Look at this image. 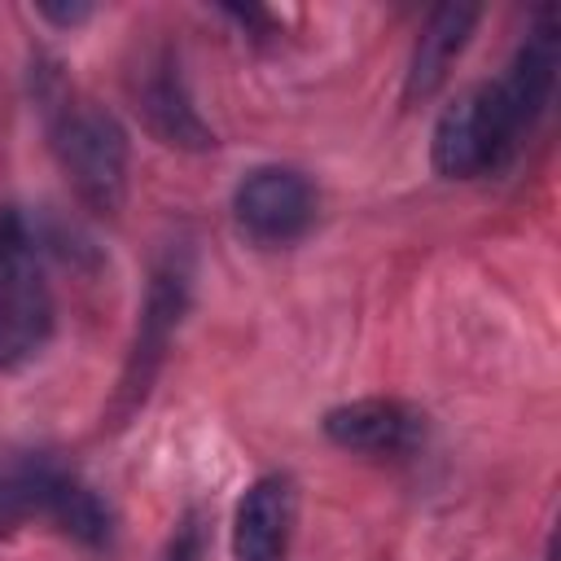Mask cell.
<instances>
[{
	"label": "cell",
	"instance_id": "1",
	"mask_svg": "<svg viewBox=\"0 0 561 561\" xmlns=\"http://www.w3.org/2000/svg\"><path fill=\"white\" fill-rule=\"evenodd\" d=\"M39 101H44L57 167L70 180L75 197L96 215H114L127 197V131H123V123L110 110H101L96 101L75 96L61 79L48 83L39 92Z\"/></svg>",
	"mask_w": 561,
	"mask_h": 561
},
{
	"label": "cell",
	"instance_id": "2",
	"mask_svg": "<svg viewBox=\"0 0 561 561\" xmlns=\"http://www.w3.org/2000/svg\"><path fill=\"white\" fill-rule=\"evenodd\" d=\"M53 337V289L39 241L18 206L0 202V373H18Z\"/></svg>",
	"mask_w": 561,
	"mask_h": 561
},
{
	"label": "cell",
	"instance_id": "3",
	"mask_svg": "<svg viewBox=\"0 0 561 561\" xmlns=\"http://www.w3.org/2000/svg\"><path fill=\"white\" fill-rule=\"evenodd\" d=\"M188 302H193V259H188V250H167L149 276L140 320H136V333H131V346L123 359V377H118V394H114L118 416H131L145 403V394L180 333Z\"/></svg>",
	"mask_w": 561,
	"mask_h": 561
},
{
	"label": "cell",
	"instance_id": "4",
	"mask_svg": "<svg viewBox=\"0 0 561 561\" xmlns=\"http://www.w3.org/2000/svg\"><path fill=\"white\" fill-rule=\"evenodd\" d=\"M522 149L513 136V123L500 105L495 83H473L465 88L451 105H443L434 136H430V158L434 171L447 180H473L508 167V158Z\"/></svg>",
	"mask_w": 561,
	"mask_h": 561
},
{
	"label": "cell",
	"instance_id": "5",
	"mask_svg": "<svg viewBox=\"0 0 561 561\" xmlns=\"http://www.w3.org/2000/svg\"><path fill=\"white\" fill-rule=\"evenodd\" d=\"M320 193L307 171L285 162L250 167L232 188V219L254 245H294L311 232Z\"/></svg>",
	"mask_w": 561,
	"mask_h": 561
},
{
	"label": "cell",
	"instance_id": "6",
	"mask_svg": "<svg viewBox=\"0 0 561 561\" xmlns=\"http://www.w3.org/2000/svg\"><path fill=\"white\" fill-rule=\"evenodd\" d=\"M131 101L153 140H162L171 149H188V153L215 145V131L197 114L193 92L180 75V57L171 48H153L140 57V66L131 70Z\"/></svg>",
	"mask_w": 561,
	"mask_h": 561
},
{
	"label": "cell",
	"instance_id": "7",
	"mask_svg": "<svg viewBox=\"0 0 561 561\" xmlns=\"http://www.w3.org/2000/svg\"><path fill=\"white\" fill-rule=\"evenodd\" d=\"M324 434L359 456H408L421 447L425 438V412L403 403V399H386V394H368V399H351L324 412Z\"/></svg>",
	"mask_w": 561,
	"mask_h": 561
},
{
	"label": "cell",
	"instance_id": "8",
	"mask_svg": "<svg viewBox=\"0 0 561 561\" xmlns=\"http://www.w3.org/2000/svg\"><path fill=\"white\" fill-rule=\"evenodd\" d=\"M298 517V491L285 473L254 478L232 508V561H285Z\"/></svg>",
	"mask_w": 561,
	"mask_h": 561
},
{
	"label": "cell",
	"instance_id": "9",
	"mask_svg": "<svg viewBox=\"0 0 561 561\" xmlns=\"http://www.w3.org/2000/svg\"><path fill=\"white\" fill-rule=\"evenodd\" d=\"M478 18L482 13L473 4H438L425 18V26L416 31V44H412V57H408L403 101H425L447 83V75L456 66V57L465 53Z\"/></svg>",
	"mask_w": 561,
	"mask_h": 561
},
{
	"label": "cell",
	"instance_id": "10",
	"mask_svg": "<svg viewBox=\"0 0 561 561\" xmlns=\"http://www.w3.org/2000/svg\"><path fill=\"white\" fill-rule=\"evenodd\" d=\"M66 473H70V469H61V465L48 460V456H26V460L4 465V469H0V535L26 526V522H35V517L48 522Z\"/></svg>",
	"mask_w": 561,
	"mask_h": 561
},
{
	"label": "cell",
	"instance_id": "11",
	"mask_svg": "<svg viewBox=\"0 0 561 561\" xmlns=\"http://www.w3.org/2000/svg\"><path fill=\"white\" fill-rule=\"evenodd\" d=\"M202 557V526L197 517L188 513L180 526H175V539H171V561H197Z\"/></svg>",
	"mask_w": 561,
	"mask_h": 561
},
{
	"label": "cell",
	"instance_id": "12",
	"mask_svg": "<svg viewBox=\"0 0 561 561\" xmlns=\"http://www.w3.org/2000/svg\"><path fill=\"white\" fill-rule=\"evenodd\" d=\"M44 22H57V26H79L92 18V4H39L35 9Z\"/></svg>",
	"mask_w": 561,
	"mask_h": 561
}]
</instances>
